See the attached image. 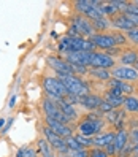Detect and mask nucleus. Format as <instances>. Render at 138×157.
Returning a JSON list of instances; mask_svg holds the SVG:
<instances>
[{"mask_svg": "<svg viewBox=\"0 0 138 157\" xmlns=\"http://www.w3.org/2000/svg\"><path fill=\"white\" fill-rule=\"evenodd\" d=\"M43 89L46 92V95H48V98H51L52 101H57L60 98H65L67 95H70L65 86L57 78H52V76L43 78Z\"/></svg>", "mask_w": 138, "mask_h": 157, "instance_id": "nucleus-1", "label": "nucleus"}, {"mask_svg": "<svg viewBox=\"0 0 138 157\" xmlns=\"http://www.w3.org/2000/svg\"><path fill=\"white\" fill-rule=\"evenodd\" d=\"M57 79L62 82L65 89L68 90L70 95H76V97H82L89 94V86H86L78 76L73 75H57Z\"/></svg>", "mask_w": 138, "mask_h": 157, "instance_id": "nucleus-2", "label": "nucleus"}, {"mask_svg": "<svg viewBox=\"0 0 138 157\" xmlns=\"http://www.w3.org/2000/svg\"><path fill=\"white\" fill-rule=\"evenodd\" d=\"M105 127V122L102 117H94V116H89L78 125V132L82 136H95L100 133V130Z\"/></svg>", "mask_w": 138, "mask_h": 157, "instance_id": "nucleus-3", "label": "nucleus"}, {"mask_svg": "<svg viewBox=\"0 0 138 157\" xmlns=\"http://www.w3.org/2000/svg\"><path fill=\"white\" fill-rule=\"evenodd\" d=\"M41 108H43V111H44V116L52 117L54 121H57V122H60V124H63V125H67V124L70 122V119L60 111L59 106H57V103H56V101H52L51 98L46 97V98L41 101Z\"/></svg>", "mask_w": 138, "mask_h": 157, "instance_id": "nucleus-4", "label": "nucleus"}, {"mask_svg": "<svg viewBox=\"0 0 138 157\" xmlns=\"http://www.w3.org/2000/svg\"><path fill=\"white\" fill-rule=\"evenodd\" d=\"M43 135H44V140L54 147V151H57V152H60V154H67V152H68V147H67V144H65V140H63V138H60V136H57L48 125L43 127Z\"/></svg>", "mask_w": 138, "mask_h": 157, "instance_id": "nucleus-5", "label": "nucleus"}, {"mask_svg": "<svg viewBox=\"0 0 138 157\" xmlns=\"http://www.w3.org/2000/svg\"><path fill=\"white\" fill-rule=\"evenodd\" d=\"M109 73H111L113 78L121 79V81H135V79H138V71L133 67H125V65L113 67V70Z\"/></svg>", "mask_w": 138, "mask_h": 157, "instance_id": "nucleus-6", "label": "nucleus"}, {"mask_svg": "<svg viewBox=\"0 0 138 157\" xmlns=\"http://www.w3.org/2000/svg\"><path fill=\"white\" fill-rule=\"evenodd\" d=\"M114 67V59L108 56L106 52H94L90 60V68H113Z\"/></svg>", "mask_w": 138, "mask_h": 157, "instance_id": "nucleus-7", "label": "nucleus"}, {"mask_svg": "<svg viewBox=\"0 0 138 157\" xmlns=\"http://www.w3.org/2000/svg\"><path fill=\"white\" fill-rule=\"evenodd\" d=\"M89 41L95 46V48H102L105 51L116 48V43L113 35H105V33H94L92 36H89Z\"/></svg>", "mask_w": 138, "mask_h": 157, "instance_id": "nucleus-8", "label": "nucleus"}, {"mask_svg": "<svg viewBox=\"0 0 138 157\" xmlns=\"http://www.w3.org/2000/svg\"><path fill=\"white\" fill-rule=\"evenodd\" d=\"M44 125H48L54 133H56L57 136H60V138H63V140H65L67 136H71L70 127H68V125H63V124H60V122H57V121H54L52 117L44 116Z\"/></svg>", "mask_w": 138, "mask_h": 157, "instance_id": "nucleus-9", "label": "nucleus"}, {"mask_svg": "<svg viewBox=\"0 0 138 157\" xmlns=\"http://www.w3.org/2000/svg\"><path fill=\"white\" fill-rule=\"evenodd\" d=\"M73 25L78 29V32L81 33V36L82 35H87V36H92L94 35V29H92V24H90V21L89 19H86L82 14H78V16H75L73 17Z\"/></svg>", "mask_w": 138, "mask_h": 157, "instance_id": "nucleus-10", "label": "nucleus"}, {"mask_svg": "<svg viewBox=\"0 0 138 157\" xmlns=\"http://www.w3.org/2000/svg\"><path fill=\"white\" fill-rule=\"evenodd\" d=\"M48 62L51 68L57 73V75H71L70 65L65 59H59V57H48Z\"/></svg>", "mask_w": 138, "mask_h": 157, "instance_id": "nucleus-11", "label": "nucleus"}, {"mask_svg": "<svg viewBox=\"0 0 138 157\" xmlns=\"http://www.w3.org/2000/svg\"><path fill=\"white\" fill-rule=\"evenodd\" d=\"M103 100L116 109L117 106H121V105L124 103L125 97L121 94V90H117V89H109L106 94H105V98H103Z\"/></svg>", "mask_w": 138, "mask_h": 157, "instance_id": "nucleus-12", "label": "nucleus"}, {"mask_svg": "<svg viewBox=\"0 0 138 157\" xmlns=\"http://www.w3.org/2000/svg\"><path fill=\"white\" fill-rule=\"evenodd\" d=\"M108 86H109V89L121 90L122 95H130L132 92H133V87H132L130 82H125V81L116 79V78H109V79H108Z\"/></svg>", "mask_w": 138, "mask_h": 157, "instance_id": "nucleus-13", "label": "nucleus"}, {"mask_svg": "<svg viewBox=\"0 0 138 157\" xmlns=\"http://www.w3.org/2000/svg\"><path fill=\"white\" fill-rule=\"evenodd\" d=\"M102 101H103L102 97L94 95V94H87V95L79 97V105H82L87 109H97L100 105H102Z\"/></svg>", "mask_w": 138, "mask_h": 157, "instance_id": "nucleus-14", "label": "nucleus"}, {"mask_svg": "<svg viewBox=\"0 0 138 157\" xmlns=\"http://www.w3.org/2000/svg\"><path fill=\"white\" fill-rule=\"evenodd\" d=\"M114 136L116 133L114 132H105V133H98L95 135L94 138H92V144L94 146H108V144H111L114 141Z\"/></svg>", "mask_w": 138, "mask_h": 157, "instance_id": "nucleus-15", "label": "nucleus"}, {"mask_svg": "<svg viewBox=\"0 0 138 157\" xmlns=\"http://www.w3.org/2000/svg\"><path fill=\"white\" fill-rule=\"evenodd\" d=\"M109 24H111L113 27H116V29H122V30H132L133 27H135L124 14L113 16V19H111V22H109Z\"/></svg>", "mask_w": 138, "mask_h": 157, "instance_id": "nucleus-16", "label": "nucleus"}, {"mask_svg": "<svg viewBox=\"0 0 138 157\" xmlns=\"http://www.w3.org/2000/svg\"><path fill=\"white\" fill-rule=\"evenodd\" d=\"M56 103H57L59 109H60V111H62L63 114H65L68 119H76V117H78V111H76V108L73 106V105H70V103H67V101L63 100V98L57 100Z\"/></svg>", "mask_w": 138, "mask_h": 157, "instance_id": "nucleus-17", "label": "nucleus"}, {"mask_svg": "<svg viewBox=\"0 0 138 157\" xmlns=\"http://www.w3.org/2000/svg\"><path fill=\"white\" fill-rule=\"evenodd\" d=\"M38 152L41 157H56V151L54 147L44 140V138H40L38 140Z\"/></svg>", "mask_w": 138, "mask_h": 157, "instance_id": "nucleus-18", "label": "nucleus"}, {"mask_svg": "<svg viewBox=\"0 0 138 157\" xmlns=\"http://www.w3.org/2000/svg\"><path fill=\"white\" fill-rule=\"evenodd\" d=\"M127 143H128V132H127V130H124V128H121V130H119V132L116 133L113 144L116 146V149H117V152H119V151H121Z\"/></svg>", "mask_w": 138, "mask_h": 157, "instance_id": "nucleus-19", "label": "nucleus"}, {"mask_svg": "<svg viewBox=\"0 0 138 157\" xmlns=\"http://www.w3.org/2000/svg\"><path fill=\"white\" fill-rule=\"evenodd\" d=\"M136 59H138V54L135 51H127V52L121 54V62H122V65H125V67L135 65Z\"/></svg>", "mask_w": 138, "mask_h": 157, "instance_id": "nucleus-20", "label": "nucleus"}, {"mask_svg": "<svg viewBox=\"0 0 138 157\" xmlns=\"http://www.w3.org/2000/svg\"><path fill=\"white\" fill-rule=\"evenodd\" d=\"M124 109L125 111H128V113H138V98H135V97H127L125 100H124Z\"/></svg>", "mask_w": 138, "mask_h": 157, "instance_id": "nucleus-21", "label": "nucleus"}, {"mask_svg": "<svg viewBox=\"0 0 138 157\" xmlns=\"http://www.w3.org/2000/svg\"><path fill=\"white\" fill-rule=\"evenodd\" d=\"M90 75L95 76L97 79H102V81H108L109 78H111V73H109L108 70L105 68H90Z\"/></svg>", "mask_w": 138, "mask_h": 157, "instance_id": "nucleus-22", "label": "nucleus"}, {"mask_svg": "<svg viewBox=\"0 0 138 157\" xmlns=\"http://www.w3.org/2000/svg\"><path fill=\"white\" fill-rule=\"evenodd\" d=\"M65 144H67V147H68L70 152H76V151H81V149H82V147L79 146V143L76 141V138L73 136V135L65 138Z\"/></svg>", "mask_w": 138, "mask_h": 157, "instance_id": "nucleus-23", "label": "nucleus"}, {"mask_svg": "<svg viewBox=\"0 0 138 157\" xmlns=\"http://www.w3.org/2000/svg\"><path fill=\"white\" fill-rule=\"evenodd\" d=\"M90 24H92V29H94V32H102V30H106L108 29V25H109V22H108V19H97V21H90Z\"/></svg>", "mask_w": 138, "mask_h": 157, "instance_id": "nucleus-24", "label": "nucleus"}, {"mask_svg": "<svg viewBox=\"0 0 138 157\" xmlns=\"http://www.w3.org/2000/svg\"><path fill=\"white\" fill-rule=\"evenodd\" d=\"M90 6H94V2H89V0H78V2H75L76 11H79V13H82V14H84Z\"/></svg>", "mask_w": 138, "mask_h": 157, "instance_id": "nucleus-25", "label": "nucleus"}, {"mask_svg": "<svg viewBox=\"0 0 138 157\" xmlns=\"http://www.w3.org/2000/svg\"><path fill=\"white\" fill-rule=\"evenodd\" d=\"M75 138H76V141L79 143L81 147H84V146H92V138H89V136H82V135L76 133Z\"/></svg>", "mask_w": 138, "mask_h": 157, "instance_id": "nucleus-26", "label": "nucleus"}, {"mask_svg": "<svg viewBox=\"0 0 138 157\" xmlns=\"http://www.w3.org/2000/svg\"><path fill=\"white\" fill-rule=\"evenodd\" d=\"M124 14H132V16H138V6L133 3V2H128L125 10H124Z\"/></svg>", "mask_w": 138, "mask_h": 157, "instance_id": "nucleus-27", "label": "nucleus"}, {"mask_svg": "<svg viewBox=\"0 0 138 157\" xmlns=\"http://www.w3.org/2000/svg\"><path fill=\"white\" fill-rule=\"evenodd\" d=\"M103 10H105V14H108V16H114V14L119 13V10L113 5V2H109V3L103 5Z\"/></svg>", "mask_w": 138, "mask_h": 157, "instance_id": "nucleus-28", "label": "nucleus"}, {"mask_svg": "<svg viewBox=\"0 0 138 157\" xmlns=\"http://www.w3.org/2000/svg\"><path fill=\"white\" fill-rule=\"evenodd\" d=\"M59 49L68 52V49H70V36H68V35H67V36H63V38L60 40V43H59Z\"/></svg>", "mask_w": 138, "mask_h": 157, "instance_id": "nucleus-29", "label": "nucleus"}, {"mask_svg": "<svg viewBox=\"0 0 138 157\" xmlns=\"http://www.w3.org/2000/svg\"><path fill=\"white\" fill-rule=\"evenodd\" d=\"M127 36H128V40H130V41L138 44V27H133L132 30H127Z\"/></svg>", "mask_w": 138, "mask_h": 157, "instance_id": "nucleus-30", "label": "nucleus"}, {"mask_svg": "<svg viewBox=\"0 0 138 157\" xmlns=\"http://www.w3.org/2000/svg\"><path fill=\"white\" fill-rule=\"evenodd\" d=\"M133 144H130V143H127L124 147H122V149L121 151H119V155H121V157H125V155H128V154H130L132 151H133Z\"/></svg>", "mask_w": 138, "mask_h": 157, "instance_id": "nucleus-31", "label": "nucleus"}, {"mask_svg": "<svg viewBox=\"0 0 138 157\" xmlns=\"http://www.w3.org/2000/svg\"><path fill=\"white\" fill-rule=\"evenodd\" d=\"M89 157H108L106 152L103 149H100V147H95V149H92L89 152Z\"/></svg>", "mask_w": 138, "mask_h": 157, "instance_id": "nucleus-32", "label": "nucleus"}, {"mask_svg": "<svg viewBox=\"0 0 138 157\" xmlns=\"http://www.w3.org/2000/svg\"><path fill=\"white\" fill-rule=\"evenodd\" d=\"M98 109H100L102 113H105V114H106V113H109V111H113L114 108H113L111 105H109V103H106V101L103 100V101H102V105L98 106Z\"/></svg>", "mask_w": 138, "mask_h": 157, "instance_id": "nucleus-33", "label": "nucleus"}, {"mask_svg": "<svg viewBox=\"0 0 138 157\" xmlns=\"http://www.w3.org/2000/svg\"><path fill=\"white\" fill-rule=\"evenodd\" d=\"M113 38H114L116 46H119V44H124V43H125V36H124V35H121V33H114V35H113Z\"/></svg>", "mask_w": 138, "mask_h": 157, "instance_id": "nucleus-34", "label": "nucleus"}, {"mask_svg": "<svg viewBox=\"0 0 138 157\" xmlns=\"http://www.w3.org/2000/svg\"><path fill=\"white\" fill-rule=\"evenodd\" d=\"M105 152H106V155H114V154H117V149H116V146L111 143V144L105 146Z\"/></svg>", "mask_w": 138, "mask_h": 157, "instance_id": "nucleus-35", "label": "nucleus"}, {"mask_svg": "<svg viewBox=\"0 0 138 157\" xmlns=\"http://www.w3.org/2000/svg\"><path fill=\"white\" fill-rule=\"evenodd\" d=\"M128 140H130V144H136L138 143V130H133L132 133H128Z\"/></svg>", "mask_w": 138, "mask_h": 157, "instance_id": "nucleus-36", "label": "nucleus"}, {"mask_svg": "<svg viewBox=\"0 0 138 157\" xmlns=\"http://www.w3.org/2000/svg\"><path fill=\"white\" fill-rule=\"evenodd\" d=\"M70 157H89V152L86 149H81L76 152H70Z\"/></svg>", "mask_w": 138, "mask_h": 157, "instance_id": "nucleus-37", "label": "nucleus"}, {"mask_svg": "<svg viewBox=\"0 0 138 157\" xmlns=\"http://www.w3.org/2000/svg\"><path fill=\"white\" fill-rule=\"evenodd\" d=\"M24 157H36V152L33 149H30V147H27L25 152H24Z\"/></svg>", "mask_w": 138, "mask_h": 157, "instance_id": "nucleus-38", "label": "nucleus"}, {"mask_svg": "<svg viewBox=\"0 0 138 157\" xmlns=\"http://www.w3.org/2000/svg\"><path fill=\"white\" fill-rule=\"evenodd\" d=\"M24 152H25V147H24V149H19V151H17V157H24Z\"/></svg>", "mask_w": 138, "mask_h": 157, "instance_id": "nucleus-39", "label": "nucleus"}, {"mask_svg": "<svg viewBox=\"0 0 138 157\" xmlns=\"http://www.w3.org/2000/svg\"><path fill=\"white\" fill-rule=\"evenodd\" d=\"M5 125V119H0V128H2Z\"/></svg>", "mask_w": 138, "mask_h": 157, "instance_id": "nucleus-40", "label": "nucleus"}, {"mask_svg": "<svg viewBox=\"0 0 138 157\" xmlns=\"http://www.w3.org/2000/svg\"><path fill=\"white\" fill-rule=\"evenodd\" d=\"M14 100H16V97H13V98L10 100V106H13V105H14Z\"/></svg>", "mask_w": 138, "mask_h": 157, "instance_id": "nucleus-41", "label": "nucleus"}, {"mask_svg": "<svg viewBox=\"0 0 138 157\" xmlns=\"http://www.w3.org/2000/svg\"><path fill=\"white\" fill-rule=\"evenodd\" d=\"M133 151H135V152H136V154H138V143H136V144H135V147H133Z\"/></svg>", "mask_w": 138, "mask_h": 157, "instance_id": "nucleus-42", "label": "nucleus"}, {"mask_svg": "<svg viewBox=\"0 0 138 157\" xmlns=\"http://www.w3.org/2000/svg\"><path fill=\"white\" fill-rule=\"evenodd\" d=\"M135 70L138 71V59H136V62H135Z\"/></svg>", "mask_w": 138, "mask_h": 157, "instance_id": "nucleus-43", "label": "nucleus"}, {"mask_svg": "<svg viewBox=\"0 0 138 157\" xmlns=\"http://www.w3.org/2000/svg\"><path fill=\"white\" fill-rule=\"evenodd\" d=\"M60 157H70L68 154H60Z\"/></svg>", "mask_w": 138, "mask_h": 157, "instance_id": "nucleus-44", "label": "nucleus"}, {"mask_svg": "<svg viewBox=\"0 0 138 157\" xmlns=\"http://www.w3.org/2000/svg\"><path fill=\"white\" fill-rule=\"evenodd\" d=\"M133 3H135V5H136V6H138V0H136V2H133Z\"/></svg>", "mask_w": 138, "mask_h": 157, "instance_id": "nucleus-45", "label": "nucleus"}]
</instances>
